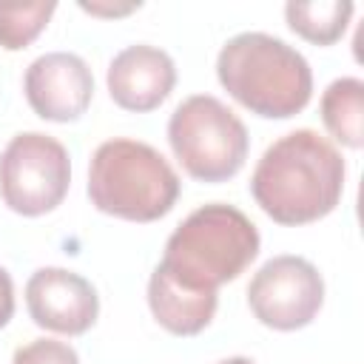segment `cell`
<instances>
[{"label": "cell", "mask_w": 364, "mask_h": 364, "mask_svg": "<svg viewBox=\"0 0 364 364\" xmlns=\"http://www.w3.org/2000/svg\"><path fill=\"white\" fill-rule=\"evenodd\" d=\"M168 142L188 176L199 182H228L247 159L245 122L216 97L193 94L168 119Z\"/></svg>", "instance_id": "cell-5"}, {"label": "cell", "mask_w": 364, "mask_h": 364, "mask_svg": "<svg viewBox=\"0 0 364 364\" xmlns=\"http://www.w3.org/2000/svg\"><path fill=\"white\" fill-rule=\"evenodd\" d=\"M26 307L37 327L60 336H82L100 316V296L74 270L40 267L26 282Z\"/></svg>", "instance_id": "cell-9"}, {"label": "cell", "mask_w": 364, "mask_h": 364, "mask_svg": "<svg viewBox=\"0 0 364 364\" xmlns=\"http://www.w3.org/2000/svg\"><path fill=\"white\" fill-rule=\"evenodd\" d=\"M88 199L100 213L125 222H156L176 205L179 176L148 142L117 136L91 156Z\"/></svg>", "instance_id": "cell-4"}, {"label": "cell", "mask_w": 364, "mask_h": 364, "mask_svg": "<svg viewBox=\"0 0 364 364\" xmlns=\"http://www.w3.org/2000/svg\"><path fill=\"white\" fill-rule=\"evenodd\" d=\"M11 364H80V355L71 344L57 338H37L20 347Z\"/></svg>", "instance_id": "cell-15"}, {"label": "cell", "mask_w": 364, "mask_h": 364, "mask_svg": "<svg viewBox=\"0 0 364 364\" xmlns=\"http://www.w3.org/2000/svg\"><path fill=\"white\" fill-rule=\"evenodd\" d=\"M247 304L264 327L282 333L301 330L324 304V279L316 264L301 256H273L253 273Z\"/></svg>", "instance_id": "cell-7"}, {"label": "cell", "mask_w": 364, "mask_h": 364, "mask_svg": "<svg viewBox=\"0 0 364 364\" xmlns=\"http://www.w3.org/2000/svg\"><path fill=\"white\" fill-rule=\"evenodd\" d=\"M219 364H256V361H250V358H245V355H233V358H225V361H219Z\"/></svg>", "instance_id": "cell-18"}, {"label": "cell", "mask_w": 364, "mask_h": 364, "mask_svg": "<svg viewBox=\"0 0 364 364\" xmlns=\"http://www.w3.org/2000/svg\"><path fill=\"white\" fill-rule=\"evenodd\" d=\"M54 3H0V48L20 51L31 46L54 14Z\"/></svg>", "instance_id": "cell-14"}, {"label": "cell", "mask_w": 364, "mask_h": 364, "mask_svg": "<svg viewBox=\"0 0 364 364\" xmlns=\"http://www.w3.org/2000/svg\"><path fill=\"white\" fill-rule=\"evenodd\" d=\"M256 205L279 225H310L336 210L344 193V159L313 128L279 136L250 176Z\"/></svg>", "instance_id": "cell-1"}, {"label": "cell", "mask_w": 364, "mask_h": 364, "mask_svg": "<svg viewBox=\"0 0 364 364\" xmlns=\"http://www.w3.org/2000/svg\"><path fill=\"white\" fill-rule=\"evenodd\" d=\"M23 91L40 119L74 122L91 105L94 74L80 54L48 51L26 68Z\"/></svg>", "instance_id": "cell-8"}, {"label": "cell", "mask_w": 364, "mask_h": 364, "mask_svg": "<svg viewBox=\"0 0 364 364\" xmlns=\"http://www.w3.org/2000/svg\"><path fill=\"white\" fill-rule=\"evenodd\" d=\"M321 122L344 148L358 151L364 145V82L358 77H338L324 88Z\"/></svg>", "instance_id": "cell-12"}, {"label": "cell", "mask_w": 364, "mask_h": 364, "mask_svg": "<svg viewBox=\"0 0 364 364\" xmlns=\"http://www.w3.org/2000/svg\"><path fill=\"white\" fill-rule=\"evenodd\" d=\"M216 293L208 290H191L171 279L159 264L151 273L148 282V307L159 327H165L173 336H196L202 333L216 313Z\"/></svg>", "instance_id": "cell-11"}, {"label": "cell", "mask_w": 364, "mask_h": 364, "mask_svg": "<svg viewBox=\"0 0 364 364\" xmlns=\"http://www.w3.org/2000/svg\"><path fill=\"white\" fill-rule=\"evenodd\" d=\"M82 9L91 11V14H114V17H117V14H128V11L139 9V3H136V6H122V9H117V6H114V9H100V6H88V3H82Z\"/></svg>", "instance_id": "cell-17"}, {"label": "cell", "mask_w": 364, "mask_h": 364, "mask_svg": "<svg viewBox=\"0 0 364 364\" xmlns=\"http://www.w3.org/2000/svg\"><path fill=\"white\" fill-rule=\"evenodd\" d=\"M111 100L134 114L159 108L176 85V65L168 51L156 46H128L122 48L105 74Z\"/></svg>", "instance_id": "cell-10"}, {"label": "cell", "mask_w": 364, "mask_h": 364, "mask_svg": "<svg viewBox=\"0 0 364 364\" xmlns=\"http://www.w3.org/2000/svg\"><path fill=\"white\" fill-rule=\"evenodd\" d=\"M350 0H316V3H287L284 17L290 31H296L301 40L313 46H333L341 40L350 17H353Z\"/></svg>", "instance_id": "cell-13"}, {"label": "cell", "mask_w": 364, "mask_h": 364, "mask_svg": "<svg viewBox=\"0 0 364 364\" xmlns=\"http://www.w3.org/2000/svg\"><path fill=\"white\" fill-rule=\"evenodd\" d=\"M259 245L256 225L239 208L210 202L196 208L168 236L159 267L191 290L216 293L250 267Z\"/></svg>", "instance_id": "cell-3"}, {"label": "cell", "mask_w": 364, "mask_h": 364, "mask_svg": "<svg viewBox=\"0 0 364 364\" xmlns=\"http://www.w3.org/2000/svg\"><path fill=\"white\" fill-rule=\"evenodd\" d=\"M14 316V282L6 267H0V327H6Z\"/></svg>", "instance_id": "cell-16"}, {"label": "cell", "mask_w": 364, "mask_h": 364, "mask_svg": "<svg viewBox=\"0 0 364 364\" xmlns=\"http://www.w3.org/2000/svg\"><path fill=\"white\" fill-rule=\"evenodd\" d=\"M216 77L239 105L264 119L296 117L313 97L310 63L264 31L230 37L216 57Z\"/></svg>", "instance_id": "cell-2"}, {"label": "cell", "mask_w": 364, "mask_h": 364, "mask_svg": "<svg viewBox=\"0 0 364 364\" xmlns=\"http://www.w3.org/2000/svg\"><path fill=\"white\" fill-rule=\"evenodd\" d=\"M71 185V156L48 134H17L0 154V196L20 216L54 210Z\"/></svg>", "instance_id": "cell-6"}]
</instances>
